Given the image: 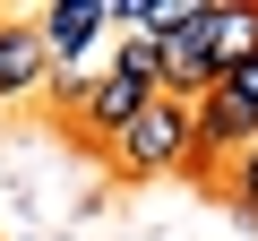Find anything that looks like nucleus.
Masks as SVG:
<instances>
[{"label":"nucleus","mask_w":258,"mask_h":241,"mask_svg":"<svg viewBox=\"0 0 258 241\" xmlns=\"http://www.w3.org/2000/svg\"><path fill=\"white\" fill-rule=\"evenodd\" d=\"M43 26L35 18H0V95H26V86H43Z\"/></svg>","instance_id":"20e7f679"},{"label":"nucleus","mask_w":258,"mask_h":241,"mask_svg":"<svg viewBox=\"0 0 258 241\" xmlns=\"http://www.w3.org/2000/svg\"><path fill=\"white\" fill-rule=\"evenodd\" d=\"M198 35H207L215 78H224L232 61H249V52H258V9H241V0H215V9H198Z\"/></svg>","instance_id":"39448f33"},{"label":"nucleus","mask_w":258,"mask_h":241,"mask_svg":"<svg viewBox=\"0 0 258 241\" xmlns=\"http://www.w3.org/2000/svg\"><path fill=\"white\" fill-rule=\"evenodd\" d=\"M181 155H189V103H172V95H147L138 112H129V130L112 138V164L129 181H147V172H164Z\"/></svg>","instance_id":"f257e3e1"},{"label":"nucleus","mask_w":258,"mask_h":241,"mask_svg":"<svg viewBox=\"0 0 258 241\" xmlns=\"http://www.w3.org/2000/svg\"><path fill=\"white\" fill-rule=\"evenodd\" d=\"M215 86H224V95H232V103H241V112L258 120V52H249V61H232V69H224Z\"/></svg>","instance_id":"6e6552de"},{"label":"nucleus","mask_w":258,"mask_h":241,"mask_svg":"<svg viewBox=\"0 0 258 241\" xmlns=\"http://www.w3.org/2000/svg\"><path fill=\"white\" fill-rule=\"evenodd\" d=\"M60 103H69V120H78L86 138H103V147H112V138L129 130V112L147 103V86H129V78H112V69H95V78H78V86H69Z\"/></svg>","instance_id":"7ed1b4c3"},{"label":"nucleus","mask_w":258,"mask_h":241,"mask_svg":"<svg viewBox=\"0 0 258 241\" xmlns=\"http://www.w3.org/2000/svg\"><path fill=\"white\" fill-rule=\"evenodd\" d=\"M35 26H43V61L60 69V95H69V86H78V61H86L95 35L112 26V0H60V9H43Z\"/></svg>","instance_id":"f03ea898"},{"label":"nucleus","mask_w":258,"mask_h":241,"mask_svg":"<svg viewBox=\"0 0 258 241\" xmlns=\"http://www.w3.org/2000/svg\"><path fill=\"white\" fill-rule=\"evenodd\" d=\"M103 69H112V78H129V86H147V95L164 86V61H155V43H147V35L112 43V61H103Z\"/></svg>","instance_id":"423d86ee"},{"label":"nucleus","mask_w":258,"mask_h":241,"mask_svg":"<svg viewBox=\"0 0 258 241\" xmlns=\"http://www.w3.org/2000/svg\"><path fill=\"white\" fill-rule=\"evenodd\" d=\"M232 207H241V215L258 224V138H249V147L232 155Z\"/></svg>","instance_id":"0eeeda50"}]
</instances>
